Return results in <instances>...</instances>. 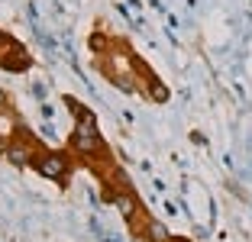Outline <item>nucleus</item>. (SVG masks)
Listing matches in <instances>:
<instances>
[{"label": "nucleus", "instance_id": "f257e3e1", "mask_svg": "<svg viewBox=\"0 0 252 242\" xmlns=\"http://www.w3.org/2000/svg\"><path fill=\"white\" fill-rule=\"evenodd\" d=\"M65 107L71 110V120H74L71 136H68V155L74 158V165L88 168L100 181V187H104L100 191L104 200L123 210V220H126V229H129L133 242H162L168 236V229L152 220L149 210L142 207L133 181L126 178L123 165L117 161L113 149L107 146L104 132L97 126V113L91 110L88 103L74 100V97H65Z\"/></svg>", "mask_w": 252, "mask_h": 242}, {"label": "nucleus", "instance_id": "f03ea898", "mask_svg": "<svg viewBox=\"0 0 252 242\" xmlns=\"http://www.w3.org/2000/svg\"><path fill=\"white\" fill-rule=\"evenodd\" d=\"M0 155L13 165V168H32L36 175L52 178L62 191L71 181V171L78 168L71 155L52 152L49 146L36 139V132L23 123L20 110L7 97V91H0Z\"/></svg>", "mask_w": 252, "mask_h": 242}, {"label": "nucleus", "instance_id": "7ed1b4c3", "mask_svg": "<svg viewBox=\"0 0 252 242\" xmlns=\"http://www.w3.org/2000/svg\"><path fill=\"white\" fill-rule=\"evenodd\" d=\"M91 52H94V59H97V71L104 74L117 91H123V94H142L146 100H165V97H168V91H165V84L156 78V71H152L123 39L94 32Z\"/></svg>", "mask_w": 252, "mask_h": 242}, {"label": "nucleus", "instance_id": "20e7f679", "mask_svg": "<svg viewBox=\"0 0 252 242\" xmlns=\"http://www.w3.org/2000/svg\"><path fill=\"white\" fill-rule=\"evenodd\" d=\"M0 68L10 74H23L32 68V55L26 52V45L3 30H0Z\"/></svg>", "mask_w": 252, "mask_h": 242}, {"label": "nucleus", "instance_id": "39448f33", "mask_svg": "<svg viewBox=\"0 0 252 242\" xmlns=\"http://www.w3.org/2000/svg\"><path fill=\"white\" fill-rule=\"evenodd\" d=\"M162 242H191V239H185V236H171V233H168Z\"/></svg>", "mask_w": 252, "mask_h": 242}]
</instances>
